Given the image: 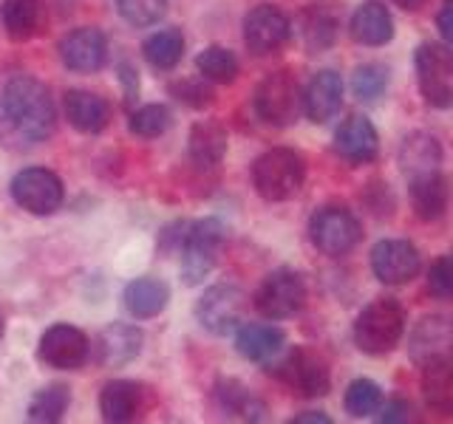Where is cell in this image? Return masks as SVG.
Wrapping results in <instances>:
<instances>
[{
  "instance_id": "obj_37",
  "label": "cell",
  "mask_w": 453,
  "mask_h": 424,
  "mask_svg": "<svg viewBox=\"0 0 453 424\" xmlns=\"http://www.w3.org/2000/svg\"><path fill=\"white\" fill-rule=\"evenodd\" d=\"M173 125V113H170L165 105H142L139 110L131 113V127L134 136H142V139H156L167 133V127Z\"/></svg>"
},
{
  "instance_id": "obj_4",
  "label": "cell",
  "mask_w": 453,
  "mask_h": 424,
  "mask_svg": "<svg viewBox=\"0 0 453 424\" xmlns=\"http://www.w3.org/2000/svg\"><path fill=\"white\" fill-rule=\"evenodd\" d=\"M226 240V230L219 218L196 221L181 238V277L188 286H202L204 277L219 263V252Z\"/></svg>"
},
{
  "instance_id": "obj_34",
  "label": "cell",
  "mask_w": 453,
  "mask_h": 424,
  "mask_svg": "<svg viewBox=\"0 0 453 424\" xmlns=\"http://www.w3.org/2000/svg\"><path fill=\"white\" fill-rule=\"evenodd\" d=\"M71 405V393L65 385H49L32 396L28 402V421L37 424H54L65 416V410Z\"/></svg>"
},
{
  "instance_id": "obj_41",
  "label": "cell",
  "mask_w": 453,
  "mask_h": 424,
  "mask_svg": "<svg viewBox=\"0 0 453 424\" xmlns=\"http://www.w3.org/2000/svg\"><path fill=\"white\" fill-rule=\"evenodd\" d=\"M377 419L386 421V424H396V421H408L411 419V405L405 399H391L386 405L377 407Z\"/></svg>"
},
{
  "instance_id": "obj_39",
  "label": "cell",
  "mask_w": 453,
  "mask_h": 424,
  "mask_svg": "<svg viewBox=\"0 0 453 424\" xmlns=\"http://www.w3.org/2000/svg\"><path fill=\"white\" fill-rule=\"evenodd\" d=\"M170 94H173L179 102L190 105V108H204L212 102V91L207 88L204 77L202 80H179L170 85Z\"/></svg>"
},
{
  "instance_id": "obj_28",
  "label": "cell",
  "mask_w": 453,
  "mask_h": 424,
  "mask_svg": "<svg viewBox=\"0 0 453 424\" xmlns=\"http://www.w3.org/2000/svg\"><path fill=\"white\" fill-rule=\"evenodd\" d=\"M411 204L422 221H439L448 209V178L442 170L411 176Z\"/></svg>"
},
{
  "instance_id": "obj_8",
  "label": "cell",
  "mask_w": 453,
  "mask_h": 424,
  "mask_svg": "<svg viewBox=\"0 0 453 424\" xmlns=\"http://www.w3.org/2000/svg\"><path fill=\"white\" fill-rule=\"evenodd\" d=\"M255 113L273 127H287L301 113V88L289 71H273L255 88Z\"/></svg>"
},
{
  "instance_id": "obj_22",
  "label": "cell",
  "mask_w": 453,
  "mask_h": 424,
  "mask_svg": "<svg viewBox=\"0 0 453 424\" xmlns=\"http://www.w3.org/2000/svg\"><path fill=\"white\" fill-rule=\"evenodd\" d=\"M0 20H4L9 40L26 42V40H35L37 34L46 32L49 14H46V4H42V0H4V6H0Z\"/></svg>"
},
{
  "instance_id": "obj_43",
  "label": "cell",
  "mask_w": 453,
  "mask_h": 424,
  "mask_svg": "<svg viewBox=\"0 0 453 424\" xmlns=\"http://www.w3.org/2000/svg\"><path fill=\"white\" fill-rule=\"evenodd\" d=\"M439 34H442L445 42H450V37H453V28H450V0H445L442 11H439Z\"/></svg>"
},
{
  "instance_id": "obj_31",
  "label": "cell",
  "mask_w": 453,
  "mask_h": 424,
  "mask_svg": "<svg viewBox=\"0 0 453 424\" xmlns=\"http://www.w3.org/2000/svg\"><path fill=\"white\" fill-rule=\"evenodd\" d=\"M422 393L428 407H434L436 413L448 416L453 410V365L448 360H436L422 365Z\"/></svg>"
},
{
  "instance_id": "obj_19",
  "label": "cell",
  "mask_w": 453,
  "mask_h": 424,
  "mask_svg": "<svg viewBox=\"0 0 453 424\" xmlns=\"http://www.w3.org/2000/svg\"><path fill=\"white\" fill-rule=\"evenodd\" d=\"M340 105H343V77L332 68L318 71L309 80L306 94H303V110L315 125H326L337 117Z\"/></svg>"
},
{
  "instance_id": "obj_1",
  "label": "cell",
  "mask_w": 453,
  "mask_h": 424,
  "mask_svg": "<svg viewBox=\"0 0 453 424\" xmlns=\"http://www.w3.org/2000/svg\"><path fill=\"white\" fill-rule=\"evenodd\" d=\"M57 108L46 82L14 74L0 91V139L12 148H32L54 133Z\"/></svg>"
},
{
  "instance_id": "obj_21",
  "label": "cell",
  "mask_w": 453,
  "mask_h": 424,
  "mask_svg": "<svg viewBox=\"0 0 453 424\" xmlns=\"http://www.w3.org/2000/svg\"><path fill=\"white\" fill-rule=\"evenodd\" d=\"M450 343H453V334H450V322L448 317H425L414 334L408 339V353L419 367L436 362V360H448L450 357Z\"/></svg>"
},
{
  "instance_id": "obj_20",
  "label": "cell",
  "mask_w": 453,
  "mask_h": 424,
  "mask_svg": "<svg viewBox=\"0 0 453 424\" xmlns=\"http://www.w3.org/2000/svg\"><path fill=\"white\" fill-rule=\"evenodd\" d=\"M63 110H65V119L71 127H77L80 133H103L108 122H111V102L105 96L91 94V91H82V88H71L65 91L63 99Z\"/></svg>"
},
{
  "instance_id": "obj_12",
  "label": "cell",
  "mask_w": 453,
  "mask_h": 424,
  "mask_svg": "<svg viewBox=\"0 0 453 424\" xmlns=\"http://www.w3.org/2000/svg\"><path fill=\"white\" fill-rule=\"evenodd\" d=\"M292 20L275 4H261L247 11L244 18V42L252 54H275L289 42Z\"/></svg>"
},
{
  "instance_id": "obj_30",
  "label": "cell",
  "mask_w": 453,
  "mask_h": 424,
  "mask_svg": "<svg viewBox=\"0 0 453 424\" xmlns=\"http://www.w3.org/2000/svg\"><path fill=\"white\" fill-rule=\"evenodd\" d=\"M337 18L332 9L326 6H311L297 18V34H301L303 46L309 51H326L334 46L337 40Z\"/></svg>"
},
{
  "instance_id": "obj_36",
  "label": "cell",
  "mask_w": 453,
  "mask_h": 424,
  "mask_svg": "<svg viewBox=\"0 0 453 424\" xmlns=\"http://www.w3.org/2000/svg\"><path fill=\"white\" fill-rule=\"evenodd\" d=\"M388 82H391V77H388L386 65L365 63V65H360L357 71H354L351 91H354V96L360 99V102H374V99H380L382 94H386Z\"/></svg>"
},
{
  "instance_id": "obj_17",
  "label": "cell",
  "mask_w": 453,
  "mask_h": 424,
  "mask_svg": "<svg viewBox=\"0 0 453 424\" xmlns=\"http://www.w3.org/2000/svg\"><path fill=\"white\" fill-rule=\"evenodd\" d=\"M334 150L351 164H368L377 159L380 153V136L372 119L363 113H351V117L337 127L334 133Z\"/></svg>"
},
{
  "instance_id": "obj_46",
  "label": "cell",
  "mask_w": 453,
  "mask_h": 424,
  "mask_svg": "<svg viewBox=\"0 0 453 424\" xmlns=\"http://www.w3.org/2000/svg\"><path fill=\"white\" fill-rule=\"evenodd\" d=\"M4 334H6V320H4V314H0V339H4Z\"/></svg>"
},
{
  "instance_id": "obj_38",
  "label": "cell",
  "mask_w": 453,
  "mask_h": 424,
  "mask_svg": "<svg viewBox=\"0 0 453 424\" xmlns=\"http://www.w3.org/2000/svg\"><path fill=\"white\" fill-rule=\"evenodd\" d=\"M117 9L131 26L145 28V26H153L165 18L167 0H117Z\"/></svg>"
},
{
  "instance_id": "obj_2",
  "label": "cell",
  "mask_w": 453,
  "mask_h": 424,
  "mask_svg": "<svg viewBox=\"0 0 453 424\" xmlns=\"http://www.w3.org/2000/svg\"><path fill=\"white\" fill-rule=\"evenodd\" d=\"M306 181V162L292 148H273L252 164V187L264 201H289Z\"/></svg>"
},
{
  "instance_id": "obj_10",
  "label": "cell",
  "mask_w": 453,
  "mask_h": 424,
  "mask_svg": "<svg viewBox=\"0 0 453 424\" xmlns=\"http://www.w3.org/2000/svg\"><path fill=\"white\" fill-rule=\"evenodd\" d=\"M269 374H275L283 385L292 393L303 396V399H318V396H326L332 388L329 367H326V362L318 353H311L306 348L289 351L275 367H269Z\"/></svg>"
},
{
  "instance_id": "obj_6",
  "label": "cell",
  "mask_w": 453,
  "mask_h": 424,
  "mask_svg": "<svg viewBox=\"0 0 453 424\" xmlns=\"http://www.w3.org/2000/svg\"><path fill=\"white\" fill-rule=\"evenodd\" d=\"M306 303V280L301 272L289 266H280L269 272L258 292H255V308L261 311L266 320H289Z\"/></svg>"
},
{
  "instance_id": "obj_13",
  "label": "cell",
  "mask_w": 453,
  "mask_h": 424,
  "mask_svg": "<svg viewBox=\"0 0 453 424\" xmlns=\"http://www.w3.org/2000/svg\"><path fill=\"white\" fill-rule=\"evenodd\" d=\"M422 269L417 246L405 238H386L372 249V272L386 286H405Z\"/></svg>"
},
{
  "instance_id": "obj_23",
  "label": "cell",
  "mask_w": 453,
  "mask_h": 424,
  "mask_svg": "<svg viewBox=\"0 0 453 424\" xmlns=\"http://www.w3.org/2000/svg\"><path fill=\"white\" fill-rule=\"evenodd\" d=\"M212 399H216L219 410L230 419L241 421H264L266 405L261 396H255L244 382L238 379H219L212 388Z\"/></svg>"
},
{
  "instance_id": "obj_44",
  "label": "cell",
  "mask_w": 453,
  "mask_h": 424,
  "mask_svg": "<svg viewBox=\"0 0 453 424\" xmlns=\"http://www.w3.org/2000/svg\"><path fill=\"white\" fill-rule=\"evenodd\" d=\"M292 424H332V419L326 416V413H315V410H311V413L295 416V419H292Z\"/></svg>"
},
{
  "instance_id": "obj_16",
  "label": "cell",
  "mask_w": 453,
  "mask_h": 424,
  "mask_svg": "<svg viewBox=\"0 0 453 424\" xmlns=\"http://www.w3.org/2000/svg\"><path fill=\"white\" fill-rule=\"evenodd\" d=\"M148 410V390L131 379H113L99 393V413L111 424L134 421Z\"/></svg>"
},
{
  "instance_id": "obj_3",
  "label": "cell",
  "mask_w": 453,
  "mask_h": 424,
  "mask_svg": "<svg viewBox=\"0 0 453 424\" xmlns=\"http://www.w3.org/2000/svg\"><path fill=\"white\" fill-rule=\"evenodd\" d=\"M405 308L394 297H377L368 303L354 322V343L363 353L382 357L388 353L405 334Z\"/></svg>"
},
{
  "instance_id": "obj_35",
  "label": "cell",
  "mask_w": 453,
  "mask_h": 424,
  "mask_svg": "<svg viewBox=\"0 0 453 424\" xmlns=\"http://www.w3.org/2000/svg\"><path fill=\"white\" fill-rule=\"evenodd\" d=\"M346 413L354 419H365V416H374L377 407L382 405V388L372 379H354L349 390H346Z\"/></svg>"
},
{
  "instance_id": "obj_42",
  "label": "cell",
  "mask_w": 453,
  "mask_h": 424,
  "mask_svg": "<svg viewBox=\"0 0 453 424\" xmlns=\"http://www.w3.org/2000/svg\"><path fill=\"white\" fill-rule=\"evenodd\" d=\"M119 82L125 88V105L131 108L136 102V96H139V74H136V68L131 63H119Z\"/></svg>"
},
{
  "instance_id": "obj_25",
  "label": "cell",
  "mask_w": 453,
  "mask_h": 424,
  "mask_svg": "<svg viewBox=\"0 0 453 424\" xmlns=\"http://www.w3.org/2000/svg\"><path fill=\"white\" fill-rule=\"evenodd\" d=\"M396 159H400V167L408 178L419 173H434V170H442V145H439L434 133L414 131L403 139Z\"/></svg>"
},
{
  "instance_id": "obj_33",
  "label": "cell",
  "mask_w": 453,
  "mask_h": 424,
  "mask_svg": "<svg viewBox=\"0 0 453 424\" xmlns=\"http://www.w3.org/2000/svg\"><path fill=\"white\" fill-rule=\"evenodd\" d=\"M196 68L207 82L230 85L238 77V57L224 46H207L196 57Z\"/></svg>"
},
{
  "instance_id": "obj_27",
  "label": "cell",
  "mask_w": 453,
  "mask_h": 424,
  "mask_svg": "<svg viewBox=\"0 0 453 424\" xmlns=\"http://www.w3.org/2000/svg\"><path fill=\"white\" fill-rule=\"evenodd\" d=\"M226 131L224 125L204 119L196 122L188 139V155L198 170H216L226 155Z\"/></svg>"
},
{
  "instance_id": "obj_15",
  "label": "cell",
  "mask_w": 453,
  "mask_h": 424,
  "mask_svg": "<svg viewBox=\"0 0 453 424\" xmlns=\"http://www.w3.org/2000/svg\"><path fill=\"white\" fill-rule=\"evenodd\" d=\"M60 60L68 71L94 74L108 63V37L91 26L74 28L60 40Z\"/></svg>"
},
{
  "instance_id": "obj_11",
  "label": "cell",
  "mask_w": 453,
  "mask_h": 424,
  "mask_svg": "<svg viewBox=\"0 0 453 424\" xmlns=\"http://www.w3.org/2000/svg\"><path fill=\"white\" fill-rule=\"evenodd\" d=\"M12 198L32 216H51L63 207V181L46 167H26L12 178Z\"/></svg>"
},
{
  "instance_id": "obj_7",
  "label": "cell",
  "mask_w": 453,
  "mask_h": 424,
  "mask_svg": "<svg viewBox=\"0 0 453 424\" xmlns=\"http://www.w3.org/2000/svg\"><path fill=\"white\" fill-rule=\"evenodd\" d=\"M417 82L425 102L434 108H450L453 102V57L448 42H422L414 54Z\"/></svg>"
},
{
  "instance_id": "obj_40",
  "label": "cell",
  "mask_w": 453,
  "mask_h": 424,
  "mask_svg": "<svg viewBox=\"0 0 453 424\" xmlns=\"http://www.w3.org/2000/svg\"><path fill=\"white\" fill-rule=\"evenodd\" d=\"M428 289L436 300H450L453 294V269H450V258L442 254L431 263V272H428Z\"/></svg>"
},
{
  "instance_id": "obj_9",
  "label": "cell",
  "mask_w": 453,
  "mask_h": 424,
  "mask_svg": "<svg viewBox=\"0 0 453 424\" xmlns=\"http://www.w3.org/2000/svg\"><path fill=\"white\" fill-rule=\"evenodd\" d=\"M244 311H247V294L238 286H233V283H219V286H210L202 294V300L196 303V320L210 334L226 337L241 325Z\"/></svg>"
},
{
  "instance_id": "obj_5",
  "label": "cell",
  "mask_w": 453,
  "mask_h": 424,
  "mask_svg": "<svg viewBox=\"0 0 453 424\" xmlns=\"http://www.w3.org/2000/svg\"><path fill=\"white\" fill-rule=\"evenodd\" d=\"M309 238L318 252L340 258L349 254L363 240V226L351 209L346 207H320L309 218Z\"/></svg>"
},
{
  "instance_id": "obj_29",
  "label": "cell",
  "mask_w": 453,
  "mask_h": 424,
  "mask_svg": "<svg viewBox=\"0 0 453 424\" xmlns=\"http://www.w3.org/2000/svg\"><path fill=\"white\" fill-rule=\"evenodd\" d=\"M125 308L127 314L136 317V320H150L156 314H162L167 308V300H170V289L167 283L159 280V277H136L125 286Z\"/></svg>"
},
{
  "instance_id": "obj_26",
  "label": "cell",
  "mask_w": 453,
  "mask_h": 424,
  "mask_svg": "<svg viewBox=\"0 0 453 424\" xmlns=\"http://www.w3.org/2000/svg\"><path fill=\"white\" fill-rule=\"evenodd\" d=\"M287 345V334L269 322H247L238 325L235 334V348L244 360L250 362H266L275 360Z\"/></svg>"
},
{
  "instance_id": "obj_24",
  "label": "cell",
  "mask_w": 453,
  "mask_h": 424,
  "mask_svg": "<svg viewBox=\"0 0 453 424\" xmlns=\"http://www.w3.org/2000/svg\"><path fill=\"white\" fill-rule=\"evenodd\" d=\"M351 37L363 42V46H386L394 37V18L391 11L386 9V4L380 0H365L351 14V26H349Z\"/></svg>"
},
{
  "instance_id": "obj_45",
  "label": "cell",
  "mask_w": 453,
  "mask_h": 424,
  "mask_svg": "<svg viewBox=\"0 0 453 424\" xmlns=\"http://www.w3.org/2000/svg\"><path fill=\"white\" fill-rule=\"evenodd\" d=\"M394 6H400L405 11H417L419 6H425V0H391Z\"/></svg>"
},
{
  "instance_id": "obj_32",
  "label": "cell",
  "mask_w": 453,
  "mask_h": 424,
  "mask_svg": "<svg viewBox=\"0 0 453 424\" xmlns=\"http://www.w3.org/2000/svg\"><path fill=\"white\" fill-rule=\"evenodd\" d=\"M142 51L156 71H173L184 57V37L179 28H162L145 40Z\"/></svg>"
},
{
  "instance_id": "obj_14",
  "label": "cell",
  "mask_w": 453,
  "mask_h": 424,
  "mask_svg": "<svg viewBox=\"0 0 453 424\" xmlns=\"http://www.w3.org/2000/svg\"><path fill=\"white\" fill-rule=\"evenodd\" d=\"M88 353H91L88 337L68 322H57L42 331L37 348V357L49 367H57V371H77L88 360Z\"/></svg>"
},
{
  "instance_id": "obj_18",
  "label": "cell",
  "mask_w": 453,
  "mask_h": 424,
  "mask_svg": "<svg viewBox=\"0 0 453 424\" xmlns=\"http://www.w3.org/2000/svg\"><path fill=\"white\" fill-rule=\"evenodd\" d=\"M142 343H145V337H142V331L136 329V325L111 322L99 331L96 343H94L96 362L105 365V367H122V365L134 362L139 357Z\"/></svg>"
}]
</instances>
